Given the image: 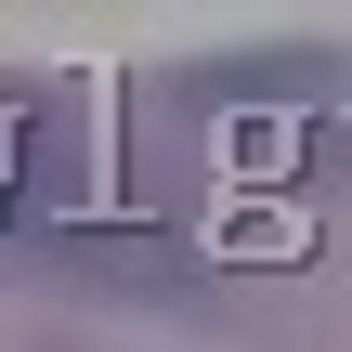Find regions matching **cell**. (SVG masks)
<instances>
[]
</instances>
